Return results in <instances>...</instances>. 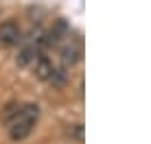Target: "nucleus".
<instances>
[{"label": "nucleus", "mask_w": 151, "mask_h": 144, "mask_svg": "<svg viewBox=\"0 0 151 144\" xmlns=\"http://www.w3.org/2000/svg\"><path fill=\"white\" fill-rule=\"evenodd\" d=\"M40 118L37 103H9L2 114V120L7 125L9 138L13 142H22L33 133Z\"/></svg>", "instance_id": "obj_1"}, {"label": "nucleus", "mask_w": 151, "mask_h": 144, "mask_svg": "<svg viewBox=\"0 0 151 144\" xmlns=\"http://www.w3.org/2000/svg\"><path fill=\"white\" fill-rule=\"evenodd\" d=\"M81 42H77V39H68L64 46H61V61H64V66H75L77 61L81 59Z\"/></svg>", "instance_id": "obj_4"}, {"label": "nucleus", "mask_w": 151, "mask_h": 144, "mask_svg": "<svg viewBox=\"0 0 151 144\" xmlns=\"http://www.w3.org/2000/svg\"><path fill=\"white\" fill-rule=\"evenodd\" d=\"M22 42V29L15 20L0 22V44L2 46H15Z\"/></svg>", "instance_id": "obj_3"}, {"label": "nucleus", "mask_w": 151, "mask_h": 144, "mask_svg": "<svg viewBox=\"0 0 151 144\" xmlns=\"http://www.w3.org/2000/svg\"><path fill=\"white\" fill-rule=\"evenodd\" d=\"M35 76L42 79V81H46V83H50V85H55V87H61L66 83V74L57 68L48 57H44V55H40V57L35 59Z\"/></svg>", "instance_id": "obj_2"}, {"label": "nucleus", "mask_w": 151, "mask_h": 144, "mask_svg": "<svg viewBox=\"0 0 151 144\" xmlns=\"http://www.w3.org/2000/svg\"><path fill=\"white\" fill-rule=\"evenodd\" d=\"M68 135L72 138V140L81 142V140H83V125H81V122H75V125L68 129Z\"/></svg>", "instance_id": "obj_5"}]
</instances>
